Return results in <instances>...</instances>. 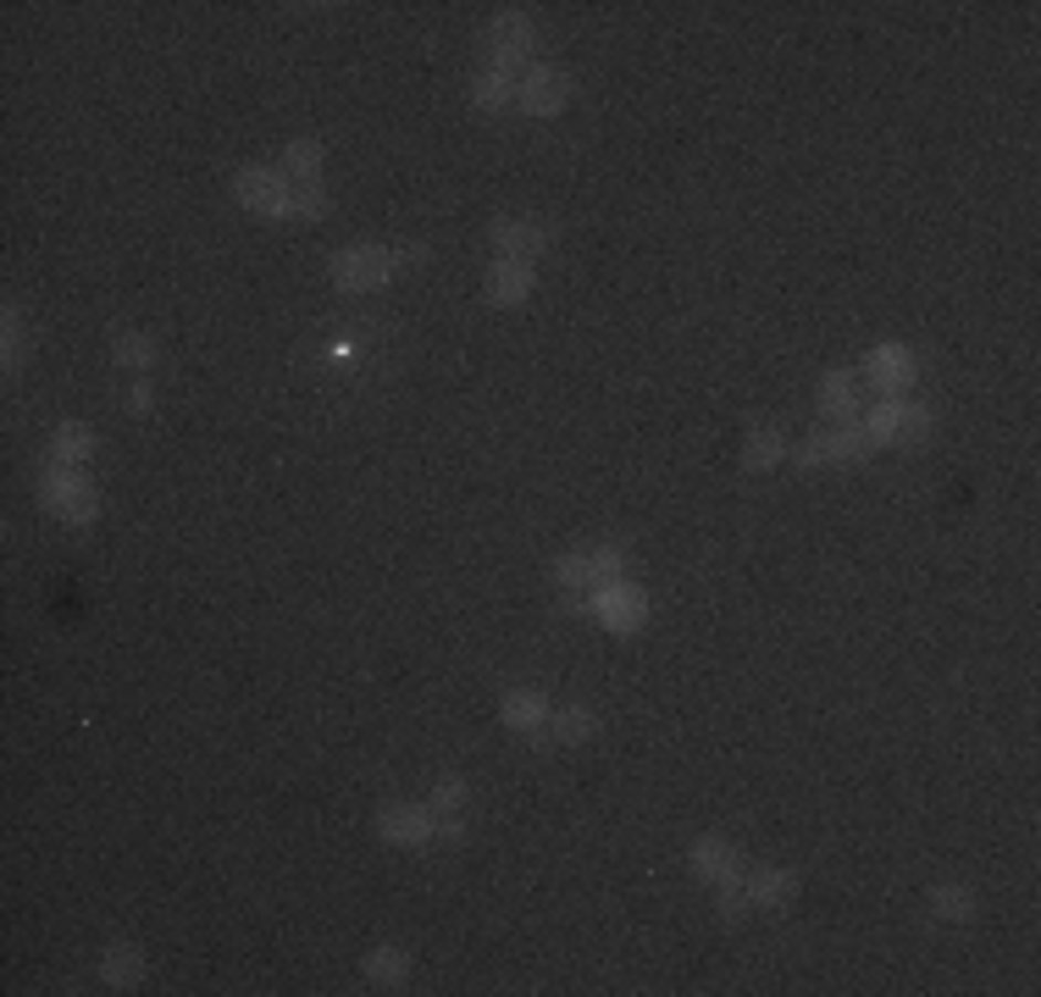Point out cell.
<instances>
[{"instance_id": "obj_1", "label": "cell", "mask_w": 1041, "mask_h": 997, "mask_svg": "<svg viewBox=\"0 0 1041 997\" xmlns=\"http://www.w3.org/2000/svg\"><path fill=\"white\" fill-rule=\"evenodd\" d=\"M393 266H399V255L366 244V250H349V255L333 261V283H338L344 294H366V288H382V283L393 277Z\"/></svg>"}, {"instance_id": "obj_2", "label": "cell", "mask_w": 1041, "mask_h": 997, "mask_svg": "<svg viewBox=\"0 0 1041 997\" xmlns=\"http://www.w3.org/2000/svg\"><path fill=\"white\" fill-rule=\"evenodd\" d=\"M588 610L610 627V632H638L649 621V599L632 588V583H610V588H593Z\"/></svg>"}, {"instance_id": "obj_3", "label": "cell", "mask_w": 1041, "mask_h": 997, "mask_svg": "<svg viewBox=\"0 0 1041 997\" xmlns=\"http://www.w3.org/2000/svg\"><path fill=\"white\" fill-rule=\"evenodd\" d=\"M45 505L67 522H95V487L78 476V465H51L45 476Z\"/></svg>"}, {"instance_id": "obj_4", "label": "cell", "mask_w": 1041, "mask_h": 997, "mask_svg": "<svg viewBox=\"0 0 1041 997\" xmlns=\"http://www.w3.org/2000/svg\"><path fill=\"white\" fill-rule=\"evenodd\" d=\"M239 206H250V211H261V217H288V200H294V183L283 178V172H266V167H250V172H239Z\"/></svg>"}, {"instance_id": "obj_5", "label": "cell", "mask_w": 1041, "mask_h": 997, "mask_svg": "<svg viewBox=\"0 0 1041 997\" xmlns=\"http://www.w3.org/2000/svg\"><path fill=\"white\" fill-rule=\"evenodd\" d=\"M566 101H571V78L560 67H538L520 84V112L527 117H555V112H566Z\"/></svg>"}, {"instance_id": "obj_6", "label": "cell", "mask_w": 1041, "mask_h": 997, "mask_svg": "<svg viewBox=\"0 0 1041 997\" xmlns=\"http://www.w3.org/2000/svg\"><path fill=\"white\" fill-rule=\"evenodd\" d=\"M377 831H382L388 842L416 848V842H427L438 826H432V815H427V809H416V804H393V809H382V815H377Z\"/></svg>"}, {"instance_id": "obj_7", "label": "cell", "mask_w": 1041, "mask_h": 997, "mask_svg": "<svg viewBox=\"0 0 1041 997\" xmlns=\"http://www.w3.org/2000/svg\"><path fill=\"white\" fill-rule=\"evenodd\" d=\"M544 721H549L544 693H533V688H515V693L504 699V726H509V732H527L533 743H544Z\"/></svg>"}, {"instance_id": "obj_8", "label": "cell", "mask_w": 1041, "mask_h": 997, "mask_svg": "<svg viewBox=\"0 0 1041 997\" xmlns=\"http://www.w3.org/2000/svg\"><path fill=\"white\" fill-rule=\"evenodd\" d=\"M487 40H493V62H498V67H515L520 56L533 51V23L520 18V12H504V18L493 23Z\"/></svg>"}, {"instance_id": "obj_9", "label": "cell", "mask_w": 1041, "mask_h": 997, "mask_svg": "<svg viewBox=\"0 0 1041 997\" xmlns=\"http://www.w3.org/2000/svg\"><path fill=\"white\" fill-rule=\"evenodd\" d=\"M493 244H498L504 261H533V255L549 244V233H544L538 222H515V217H504V222L493 228Z\"/></svg>"}, {"instance_id": "obj_10", "label": "cell", "mask_w": 1041, "mask_h": 997, "mask_svg": "<svg viewBox=\"0 0 1041 997\" xmlns=\"http://www.w3.org/2000/svg\"><path fill=\"white\" fill-rule=\"evenodd\" d=\"M914 371H919V366H914V355H908L903 344H881V349L870 355V377H875V388H892V393H897V388L914 382Z\"/></svg>"}, {"instance_id": "obj_11", "label": "cell", "mask_w": 1041, "mask_h": 997, "mask_svg": "<svg viewBox=\"0 0 1041 997\" xmlns=\"http://www.w3.org/2000/svg\"><path fill=\"white\" fill-rule=\"evenodd\" d=\"M533 294V266L527 261H498L493 277H487V300L493 305H520Z\"/></svg>"}, {"instance_id": "obj_12", "label": "cell", "mask_w": 1041, "mask_h": 997, "mask_svg": "<svg viewBox=\"0 0 1041 997\" xmlns=\"http://www.w3.org/2000/svg\"><path fill=\"white\" fill-rule=\"evenodd\" d=\"M471 95H476V106H482V112H504L509 101H520V78H515V67H498V62H493V67L476 78V90H471Z\"/></svg>"}, {"instance_id": "obj_13", "label": "cell", "mask_w": 1041, "mask_h": 997, "mask_svg": "<svg viewBox=\"0 0 1041 997\" xmlns=\"http://www.w3.org/2000/svg\"><path fill=\"white\" fill-rule=\"evenodd\" d=\"M693 870H698V875H709V881H737V875H743V870H737L732 842H721V837H704V842L693 848Z\"/></svg>"}, {"instance_id": "obj_14", "label": "cell", "mask_w": 1041, "mask_h": 997, "mask_svg": "<svg viewBox=\"0 0 1041 997\" xmlns=\"http://www.w3.org/2000/svg\"><path fill=\"white\" fill-rule=\"evenodd\" d=\"M316 172H322V145H316V139H294V145L283 150V178H288L294 189H311Z\"/></svg>"}, {"instance_id": "obj_15", "label": "cell", "mask_w": 1041, "mask_h": 997, "mask_svg": "<svg viewBox=\"0 0 1041 997\" xmlns=\"http://www.w3.org/2000/svg\"><path fill=\"white\" fill-rule=\"evenodd\" d=\"M51 454H56V465H84V460L95 454V432H90L84 421H62Z\"/></svg>"}, {"instance_id": "obj_16", "label": "cell", "mask_w": 1041, "mask_h": 997, "mask_svg": "<svg viewBox=\"0 0 1041 997\" xmlns=\"http://www.w3.org/2000/svg\"><path fill=\"white\" fill-rule=\"evenodd\" d=\"M792 892H798V875H792V870H759V875L748 881V898L765 903V909H787Z\"/></svg>"}, {"instance_id": "obj_17", "label": "cell", "mask_w": 1041, "mask_h": 997, "mask_svg": "<svg viewBox=\"0 0 1041 997\" xmlns=\"http://www.w3.org/2000/svg\"><path fill=\"white\" fill-rule=\"evenodd\" d=\"M101 975H106V986H139V980H145V958H139V947H128V942L106 947Z\"/></svg>"}, {"instance_id": "obj_18", "label": "cell", "mask_w": 1041, "mask_h": 997, "mask_svg": "<svg viewBox=\"0 0 1041 997\" xmlns=\"http://www.w3.org/2000/svg\"><path fill=\"white\" fill-rule=\"evenodd\" d=\"M859 399H864V393H859V382H853V377H842V371H831V377L820 382V410H826V416H837V421H848V416L859 410Z\"/></svg>"}, {"instance_id": "obj_19", "label": "cell", "mask_w": 1041, "mask_h": 997, "mask_svg": "<svg viewBox=\"0 0 1041 997\" xmlns=\"http://www.w3.org/2000/svg\"><path fill=\"white\" fill-rule=\"evenodd\" d=\"M112 360L145 371V366H156V338H150V333H117V338H112Z\"/></svg>"}, {"instance_id": "obj_20", "label": "cell", "mask_w": 1041, "mask_h": 997, "mask_svg": "<svg viewBox=\"0 0 1041 997\" xmlns=\"http://www.w3.org/2000/svg\"><path fill=\"white\" fill-rule=\"evenodd\" d=\"M870 449H875V443H870L864 427H837V432H831V460H837V465H859V460H870Z\"/></svg>"}, {"instance_id": "obj_21", "label": "cell", "mask_w": 1041, "mask_h": 997, "mask_svg": "<svg viewBox=\"0 0 1041 997\" xmlns=\"http://www.w3.org/2000/svg\"><path fill=\"white\" fill-rule=\"evenodd\" d=\"M366 975H371L377 986H399V980L410 975V958H404L399 947H377V953L366 958Z\"/></svg>"}, {"instance_id": "obj_22", "label": "cell", "mask_w": 1041, "mask_h": 997, "mask_svg": "<svg viewBox=\"0 0 1041 997\" xmlns=\"http://www.w3.org/2000/svg\"><path fill=\"white\" fill-rule=\"evenodd\" d=\"M781 454H787V443H781L776 432H759V438L743 443V465H748V471H770Z\"/></svg>"}, {"instance_id": "obj_23", "label": "cell", "mask_w": 1041, "mask_h": 997, "mask_svg": "<svg viewBox=\"0 0 1041 997\" xmlns=\"http://www.w3.org/2000/svg\"><path fill=\"white\" fill-rule=\"evenodd\" d=\"M930 909H936L942 920H969V914H975V898H969V886H936V892H930Z\"/></svg>"}, {"instance_id": "obj_24", "label": "cell", "mask_w": 1041, "mask_h": 997, "mask_svg": "<svg viewBox=\"0 0 1041 997\" xmlns=\"http://www.w3.org/2000/svg\"><path fill=\"white\" fill-rule=\"evenodd\" d=\"M465 798H471L465 776H443V781L432 787V809H438V815H460V809H465Z\"/></svg>"}, {"instance_id": "obj_25", "label": "cell", "mask_w": 1041, "mask_h": 997, "mask_svg": "<svg viewBox=\"0 0 1041 997\" xmlns=\"http://www.w3.org/2000/svg\"><path fill=\"white\" fill-rule=\"evenodd\" d=\"M930 432V410H919V405H897V438L892 443H919Z\"/></svg>"}, {"instance_id": "obj_26", "label": "cell", "mask_w": 1041, "mask_h": 997, "mask_svg": "<svg viewBox=\"0 0 1041 997\" xmlns=\"http://www.w3.org/2000/svg\"><path fill=\"white\" fill-rule=\"evenodd\" d=\"M588 566H593V588H610V583H621L627 555L621 549H599V555H588Z\"/></svg>"}, {"instance_id": "obj_27", "label": "cell", "mask_w": 1041, "mask_h": 997, "mask_svg": "<svg viewBox=\"0 0 1041 997\" xmlns=\"http://www.w3.org/2000/svg\"><path fill=\"white\" fill-rule=\"evenodd\" d=\"M555 737H560V743H588V737H593V715H588V710L555 715Z\"/></svg>"}, {"instance_id": "obj_28", "label": "cell", "mask_w": 1041, "mask_h": 997, "mask_svg": "<svg viewBox=\"0 0 1041 997\" xmlns=\"http://www.w3.org/2000/svg\"><path fill=\"white\" fill-rule=\"evenodd\" d=\"M864 432H870V443H892L897 438V405H875L864 416Z\"/></svg>"}, {"instance_id": "obj_29", "label": "cell", "mask_w": 1041, "mask_h": 997, "mask_svg": "<svg viewBox=\"0 0 1041 997\" xmlns=\"http://www.w3.org/2000/svg\"><path fill=\"white\" fill-rule=\"evenodd\" d=\"M288 217H305V222H316V217H327V195L311 183V189H294V200H288Z\"/></svg>"}, {"instance_id": "obj_30", "label": "cell", "mask_w": 1041, "mask_h": 997, "mask_svg": "<svg viewBox=\"0 0 1041 997\" xmlns=\"http://www.w3.org/2000/svg\"><path fill=\"white\" fill-rule=\"evenodd\" d=\"M555 583H560V588H593V566H588L582 555H566V560L555 566Z\"/></svg>"}, {"instance_id": "obj_31", "label": "cell", "mask_w": 1041, "mask_h": 997, "mask_svg": "<svg viewBox=\"0 0 1041 997\" xmlns=\"http://www.w3.org/2000/svg\"><path fill=\"white\" fill-rule=\"evenodd\" d=\"M18 360H23V316L7 311V371H18Z\"/></svg>"}, {"instance_id": "obj_32", "label": "cell", "mask_w": 1041, "mask_h": 997, "mask_svg": "<svg viewBox=\"0 0 1041 997\" xmlns=\"http://www.w3.org/2000/svg\"><path fill=\"white\" fill-rule=\"evenodd\" d=\"M743 909H748V892H743V875H737V881H721V914H726V920H737Z\"/></svg>"}, {"instance_id": "obj_33", "label": "cell", "mask_w": 1041, "mask_h": 997, "mask_svg": "<svg viewBox=\"0 0 1041 997\" xmlns=\"http://www.w3.org/2000/svg\"><path fill=\"white\" fill-rule=\"evenodd\" d=\"M826 460H831V438L820 432V438H809V443H803V454H798V465H803V471H814V465H826Z\"/></svg>"}, {"instance_id": "obj_34", "label": "cell", "mask_w": 1041, "mask_h": 997, "mask_svg": "<svg viewBox=\"0 0 1041 997\" xmlns=\"http://www.w3.org/2000/svg\"><path fill=\"white\" fill-rule=\"evenodd\" d=\"M128 405H134V410L145 416V410L156 405V393H150V382H134V393H128Z\"/></svg>"}, {"instance_id": "obj_35", "label": "cell", "mask_w": 1041, "mask_h": 997, "mask_svg": "<svg viewBox=\"0 0 1041 997\" xmlns=\"http://www.w3.org/2000/svg\"><path fill=\"white\" fill-rule=\"evenodd\" d=\"M438 837H443V842H460V837H465V826H460V820H454V815H449V820H443V826H438Z\"/></svg>"}]
</instances>
